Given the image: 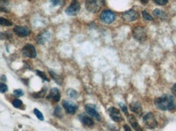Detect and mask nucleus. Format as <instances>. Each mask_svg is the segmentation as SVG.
Masks as SVG:
<instances>
[{
  "label": "nucleus",
  "instance_id": "f257e3e1",
  "mask_svg": "<svg viewBox=\"0 0 176 131\" xmlns=\"http://www.w3.org/2000/svg\"><path fill=\"white\" fill-rule=\"evenodd\" d=\"M154 104L157 109L162 111L166 110H173L175 109V102L173 96L170 95H163L161 97L156 98L154 101Z\"/></svg>",
  "mask_w": 176,
  "mask_h": 131
},
{
  "label": "nucleus",
  "instance_id": "f8f14e48",
  "mask_svg": "<svg viewBox=\"0 0 176 131\" xmlns=\"http://www.w3.org/2000/svg\"><path fill=\"white\" fill-rule=\"evenodd\" d=\"M63 107L65 109V111L69 114H74L78 109V106L70 101H63Z\"/></svg>",
  "mask_w": 176,
  "mask_h": 131
},
{
  "label": "nucleus",
  "instance_id": "4468645a",
  "mask_svg": "<svg viewBox=\"0 0 176 131\" xmlns=\"http://www.w3.org/2000/svg\"><path fill=\"white\" fill-rule=\"evenodd\" d=\"M60 92L57 87H53L50 91V94L48 96V99L54 102H59L60 101Z\"/></svg>",
  "mask_w": 176,
  "mask_h": 131
},
{
  "label": "nucleus",
  "instance_id": "2eb2a0df",
  "mask_svg": "<svg viewBox=\"0 0 176 131\" xmlns=\"http://www.w3.org/2000/svg\"><path fill=\"white\" fill-rule=\"evenodd\" d=\"M79 119L82 122V124H84L85 126H89V127H92V126H94V121L89 116L82 114V115L79 116Z\"/></svg>",
  "mask_w": 176,
  "mask_h": 131
},
{
  "label": "nucleus",
  "instance_id": "1a4fd4ad",
  "mask_svg": "<svg viewBox=\"0 0 176 131\" xmlns=\"http://www.w3.org/2000/svg\"><path fill=\"white\" fill-rule=\"evenodd\" d=\"M13 32L15 35L19 36L20 37H25L30 34L31 31L28 27L25 26H15L13 29Z\"/></svg>",
  "mask_w": 176,
  "mask_h": 131
},
{
  "label": "nucleus",
  "instance_id": "412c9836",
  "mask_svg": "<svg viewBox=\"0 0 176 131\" xmlns=\"http://www.w3.org/2000/svg\"><path fill=\"white\" fill-rule=\"evenodd\" d=\"M0 24L2 26H11L12 25V23L11 22L10 20H7V19H4L3 17H1L0 19Z\"/></svg>",
  "mask_w": 176,
  "mask_h": 131
},
{
  "label": "nucleus",
  "instance_id": "9d476101",
  "mask_svg": "<svg viewBox=\"0 0 176 131\" xmlns=\"http://www.w3.org/2000/svg\"><path fill=\"white\" fill-rule=\"evenodd\" d=\"M138 12L136 11L133 10V9H131V10L127 11H125L122 17L123 20H125L127 22H132V21H135L136 20H137L138 18Z\"/></svg>",
  "mask_w": 176,
  "mask_h": 131
},
{
  "label": "nucleus",
  "instance_id": "bb28decb",
  "mask_svg": "<svg viewBox=\"0 0 176 131\" xmlns=\"http://www.w3.org/2000/svg\"><path fill=\"white\" fill-rule=\"evenodd\" d=\"M50 3L53 6H62L63 5L64 2L63 0H50Z\"/></svg>",
  "mask_w": 176,
  "mask_h": 131
},
{
  "label": "nucleus",
  "instance_id": "20e7f679",
  "mask_svg": "<svg viewBox=\"0 0 176 131\" xmlns=\"http://www.w3.org/2000/svg\"><path fill=\"white\" fill-rule=\"evenodd\" d=\"M143 121L147 128L149 129H155L157 126V121L154 115L152 112H149L143 117Z\"/></svg>",
  "mask_w": 176,
  "mask_h": 131
},
{
  "label": "nucleus",
  "instance_id": "a211bd4d",
  "mask_svg": "<svg viewBox=\"0 0 176 131\" xmlns=\"http://www.w3.org/2000/svg\"><path fill=\"white\" fill-rule=\"evenodd\" d=\"M153 15L156 16L157 18L160 19V20H166L167 18V14L164 11L160 10V9H155L153 11Z\"/></svg>",
  "mask_w": 176,
  "mask_h": 131
},
{
  "label": "nucleus",
  "instance_id": "6ab92c4d",
  "mask_svg": "<svg viewBox=\"0 0 176 131\" xmlns=\"http://www.w3.org/2000/svg\"><path fill=\"white\" fill-rule=\"evenodd\" d=\"M49 73H50V75H51V77L54 79V80L59 85H61V84H62V80H63V79L61 78V76L59 75H58V74L55 73L53 71H49Z\"/></svg>",
  "mask_w": 176,
  "mask_h": 131
},
{
  "label": "nucleus",
  "instance_id": "9b49d317",
  "mask_svg": "<svg viewBox=\"0 0 176 131\" xmlns=\"http://www.w3.org/2000/svg\"><path fill=\"white\" fill-rule=\"evenodd\" d=\"M85 111L86 113L89 114V116L95 118L97 121H101L100 114L98 113V112L97 110L96 107L93 105H87L85 106Z\"/></svg>",
  "mask_w": 176,
  "mask_h": 131
},
{
  "label": "nucleus",
  "instance_id": "423d86ee",
  "mask_svg": "<svg viewBox=\"0 0 176 131\" xmlns=\"http://www.w3.org/2000/svg\"><path fill=\"white\" fill-rule=\"evenodd\" d=\"M133 37L136 39V40L142 42V41H145L147 38V35H146V31L145 29L141 27V26H138L135 28L133 29Z\"/></svg>",
  "mask_w": 176,
  "mask_h": 131
},
{
  "label": "nucleus",
  "instance_id": "7c9ffc66",
  "mask_svg": "<svg viewBox=\"0 0 176 131\" xmlns=\"http://www.w3.org/2000/svg\"><path fill=\"white\" fill-rule=\"evenodd\" d=\"M13 94L15 95V96H22L24 95V92L21 89H17V90H15Z\"/></svg>",
  "mask_w": 176,
  "mask_h": 131
},
{
  "label": "nucleus",
  "instance_id": "a878e982",
  "mask_svg": "<svg viewBox=\"0 0 176 131\" xmlns=\"http://www.w3.org/2000/svg\"><path fill=\"white\" fill-rule=\"evenodd\" d=\"M142 16H143V18L145 19V20H149V21H151V20H153V18L146 11H142Z\"/></svg>",
  "mask_w": 176,
  "mask_h": 131
},
{
  "label": "nucleus",
  "instance_id": "4be33fe9",
  "mask_svg": "<svg viewBox=\"0 0 176 131\" xmlns=\"http://www.w3.org/2000/svg\"><path fill=\"white\" fill-rule=\"evenodd\" d=\"M12 105L14 106L15 108H17V109H20L22 105H23V103L22 101L19 100V99H15L14 101H12Z\"/></svg>",
  "mask_w": 176,
  "mask_h": 131
},
{
  "label": "nucleus",
  "instance_id": "c9c22d12",
  "mask_svg": "<svg viewBox=\"0 0 176 131\" xmlns=\"http://www.w3.org/2000/svg\"><path fill=\"white\" fill-rule=\"evenodd\" d=\"M1 80L2 81H6V76L5 75H3L2 76V79H1Z\"/></svg>",
  "mask_w": 176,
  "mask_h": 131
},
{
  "label": "nucleus",
  "instance_id": "393cba45",
  "mask_svg": "<svg viewBox=\"0 0 176 131\" xmlns=\"http://www.w3.org/2000/svg\"><path fill=\"white\" fill-rule=\"evenodd\" d=\"M67 95L69 96V97H71V98H76L77 97V96H78V93H77V91H75V90H73V89H69L68 91H67Z\"/></svg>",
  "mask_w": 176,
  "mask_h": 131
},
{
  "label": "nucleus",
  "instance_id": "ddd939ff",
  "mask_svg": "<svg viewBox=\"0 0 176 131\" xmlns=\"http://www.w3.org/2000/svg\"><path fill=\"white\" fill-rule=\"evenodd\" d=\"M109 115L111 117V119L115 122H120L123 120V116L121 115L120 111L117 109L115 107H111L108 109Z\"/></svg>",
  "mask_w": 176,
  "mask_h": 131
},
{
  "label": "nucleus",
  "instance_id": "c756f323",
  "mask_svg": "<svg viewBox=\"0 0 176 131\" xmlns=\"http://www.w3.org/2000/svg\"><path fill=\"white\" fill-rule=\"evenodd\" d=\"M7 90H8L7 86L6 85L5 83H1V84H0V91H1V92L2 93H5Z\"/></svg>",
  "mask_w": 176,
  "mask_h": 131
},
{
  "label": "nucleus",
  "instance_id": "f03ea898",
  "mask_svg": "<svg viewBox=\"0 0 176 131\" xmlns=\"http://www.w3.org/2000/svg\"><path fill=\"white\" fill-rule=\"evenodd\" d=\"M105 4V0H86L85 7L92 13H97Z\"/></svg>",
  "mask_w": 176,
  "mask_h": 131
},
{
  "label": "nucleus",
  "instance_id": "b1692460",
  "mask_svg": "<svg viewBox=\"0 0 176 131\" xmlns=\"http://www.w3.org/2000/svg\"><path fill=\"white\" fill-rule=\"evenodd\" d=\"M54 115L56 116V117H59V118H61L62 117V109L59 106H57L55 109V112H54Z\"/></svg>",
  "mask_w": 176,
  "mask_h": 131
},
{
  "label": "nucleus",
  "instance_id": "5701e85b",
  "mask_svg": "<svg viewBox=\"0 0 176 131\" xmlns=\"http://www.w3.org/2000/svg\"><path fill=\"white\" fill-rule=\"evenodd\" d=\"M36 74L37 75H39L42 79H44V80L47 81V82H49L50 81V79H48V77L45 75V74L44 73V72H42V71H39V70H37V71H35Z\"/></svg>",
  "mask_w": 176,
  "mask_h": 131
},
{
  "label": "nucleus",
  "instance_id": "f704fd0d",
  "mask_svg": "<svg viewBox=\"0 0 176 131\" xmlns=\"http://www.w3.org/2000/svg\"><path fill=\"white\" fill-rule=\"evenodd\" d=\"M140 1L141 2V3L144 4V5H145V4H147L149 3V0H140Z\"/></svg>",
  "mask_w": 176,
  "mask_h": 131
},
{
  "label": "nucleus",
  "instance_id": "0eeeda50",
  "mask_svg": "<svg viewBox=\"0 0 176 131\" xmlns=\"http://www.w3.org/2000/svg\"><path fill=\"white\" fill-rule=\"evenodd\" d=\"M22 52V54L27 57V58H34L37 57V51L34 46L31 44H27L25 45L23 49L21 50Z\"/></svg>",
  "mask_w": 176,
  "mask_h": 131
},
{
  "label": "nucleus",
  "instance_id": "72a5a7b5",
  "mask_svg": "<svg viewBox=\"0 0 176 131\" xmlns=\"http://www.w3.org/2000/svg\"><path fill=\"white\" fill-rule=\"evenodd\" d=\"M123 129H124V130L125 131H132L131 130V128L127 126V125H124V126H123Z\"/></svg>",
  "mask_w": 176,
  "mask_h": 131
},
{
  "label": "nucleus",
  "instance_id": "f3484780",
  "mask_svg": "<svg viewBox=\"0 0 176 131\" xmlns=\"http://www.w3.org/2000/svg\"><path fill=\"white\" fill-rule=\"evenodd\" d=\"M130 109L133 112H136L137 114H140L142 112V107H141L140 103L134 102V103H131V105H130Z\"/></svg>",
  "mask_w": 176,
  "mask_h": 131
},
{
  "label": "nucleus",
  "instance_id": "cd10ccee",
  "mask_svg": "<svg viewBox=\"0 0 176 131\" xmlns=\"http://www.w3.org/2000/svg\"><path fill=\"white\" fill-rule=\"evenodd\" d=\"M33 112H34V114H35L37 117L40 121H43V120H44V116H43L42 113H41L38 109H35L33 110Z\"/></svg>",
  "mask_w": 176,
  "mask_h": 131
},
{
  "label": "nucleus",
  "instance_id": "2f4dec72",
  "mask_svg": "<svg viewBox=\"0 0 176 131\" xmlns=\"http://www.w3.org/2000/svg\"><path fill=\"white\" fill-rule=\"evenodd\" d=\"M119 106L121 107V109H122V110L123 111V112H124L125 114H127V106H126L124 104H123V103H119Z\"/></svg>",
  "mask_w": 176,
  "mask_h": 131
},
{
  "label": "nucleus",
  "instance_id": "6e6552de",
  "mask_svg": "<svg viewBox=\"0 0 176 131\" xmlns=\"http://www.w3.org/2000/svg\"><path fill=\"white\" fill-rule=\"evenodd\" d=\"M51 34L48 30H45L41 32L40 33L37 35V36L36 37V41L37 42V44L39 45H43L46 43L48 40H50Z\"/></svg>",
  "mask_w": 176,
  "mask_h": 131
},
{
  "label": "nucleus",
  "instance_id": "39448f33",
  "mask_svg": "<svg viewBox=\"0 0 176 131\" xmlns=\"http://www.w3.org/2000/svg\"><path fill=\"white\" fill-rule=\"evenodd\" d=\"M81 10V4L77 0H72L69 7L66 9L65 12L67 15L71 16H75Z\"/></svg>",
  "mask_w": 176,
  "mask_h": 131
},
{
  "label": "nucleus",
  "instance_id": "dca6fc26",
  "mask_svg": "<svg viewBox=\"0 0 176 131\" xmlns=\"http://www.w3.org/2000/svg\"><path fill=\"white\" fill-rule=\"evenodd\" d=\"M128 121L131 124V126L133 127V129L136 131H142V128H141L138 121H136V117L133 115H129L128 116Z\"/></svg>",
  "mask_w": 176,
  "mask_h": 131
},
{
  "label": "nucleus",
  "instance_id": "7ed1b4c3",
  "mask_svg": "<svg viewBox=\"0 0 176 131\" xmlns=\"http://www.w3.org/2000/svg\"><path fill=\"white\" fill-rule=\"evenodd\" d=\"M115 18V14L110 10L103 11L100 15V20H101V22L106 24H110L111 23H113Z\"/></svg>",
  "mask_w": 176,
  "mask_h": 131
},
{
  "label": "nucleus",
  "instance_id": "473e14b6",
  "mask_svg": "<svg viewBox=\"0 0 176 131\" xmlns=\"http://www.w3.org/2000/svg\"><path fill=\"white\" fill-rule=\"evenodd\" d=\"M171 91H172V93H173V95H174V96L176 98V83L173 85V87H172V88H171Z\"/></svg>",
  "mask_w": 176,
  "mask_h": 131
},
{
  "label": "nucleus",
  "instance_id": "aec40b11",
  "mask_svg": "<svg viewBox=\"0 0 176 131\" xmlns=\"http://www.w3.org/2000/svg\"><path fill=\"white\" fill-rule=\"evenodd\" d=\"M45 93H46V88H44V89H42V90H41L39 92H37V93H34V94H33V96L34 97V98H42L43 96H45Z\"/></svg>",
  "mask_w": 176,
  "mask_h": 131
},
{
  "label": "nucleus",
  "instance_id": "c85d7f7f",
  "mask_svg": "<svg viewBox=\"0 0 176 131\" xmlns=\"http://www.w3.org/2000/svg\"><path fill=\"white\" fill-rule=\"evenodd\" d=\"M156 4L159 6H164L166 5V3H168L169 0H153Z\"/></svg>",
  "mask_w": 176,
  "mask_h": 131
}]
</instances>
